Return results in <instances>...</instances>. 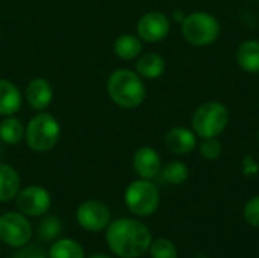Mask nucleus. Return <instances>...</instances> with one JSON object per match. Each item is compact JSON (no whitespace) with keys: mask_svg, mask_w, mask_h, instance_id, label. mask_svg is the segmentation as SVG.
I'll return each instance as SVG.
<instances>
[{"mask_svg":"<svg viewBox=\"0 0 259 258\" xmlns=\"http://www.w3.org/2000/svg\"><path fill=\"white\" fill-rule=\"evenodd\" d=\"M106 243L120 258H138L149 251L152 233L140 220L118 219L108 225Z\"/></svg>","mask_w":259,"mask_h":258,"instance_id":"obj_1","label":"nucleus"},{"mask_svg":"<svg viewBox=\"0 0 259 258\" xmlns=\"http://www.w3.org/2000/svg\"><path fill=\"white\" fill-rule=\"evenodd\" d=\"M106 91L111 100L124 109L138 108L146 99V87L143 78L129 68L114 70L106 82Z\"/></svg>","mask_w":259,"mask_h":258,"instance_id":"obj_2","label":"nucleus"},{"mask_svg":"<svg viewBox=\"0 0 259 258\" xmlns=\"http://www.w3.org/2000/svg\"><path fill=\"white\" fill-rule=\"evenodd\" d=\"M61 138V125L49 113L35 114L26 125L24 140L33 152L52 151Z\"/></svg>","mask_w":259,"mask_h":258,"instance_id":"obj_3","label":"nucleus"},{"mask_svg":"<svg viewBox=\"0 0 259 258\" xmlns=\"http://www.w3.org/2000/svg\"><path fill=\"white\" fill-rule=\"evenodd\" d=\"M181 24L185 41L197 47H205L215 43L222 32L219 20L205 11H196L185 15Z\"/></svg>","mask_w":259,"mask_h":258,"instance_id":"obj_4","label":"nucleus"},{"mask_svg":"<svg viewBox=\"0 0 259 258\" xmlns=\"http://www.w3.org/2000/svg\"><path fill=\"white\" fill-rule=\"evenodd\" d=\"M193 131L197 137L214 138L219 137L229 123V111L228 108L215 100L205 102L193 114Z\"/></svg>","mask_w":259,"mask_h":258,"instance_id":"obj_5","label":"nucleus"},{"mask_svg":"<svg viewBox=\"0 0 259 258\" xmlns=\"http://www.w3.org/2000/svg\"><path fill=\"white\" fill-rule=\"evenodd\" d=\"M124 202L131 213L147 217L159 207V192L150 179H137L124 192Z\"/></svg>","mask_w":259,"mask_h":258,"instance_id":"obj_6","label":"nucleus"},{"mask_svg":"<svg viewBox=\"0 0 259 258\" xmlns=\"http://www.w3.org/2000/svg\"><path fill=\"white\" fill-rule=\"evenodd\" d=\"M32 237V227L21 213H5L0 216V240L12 248L24 246Z\"/></svg>","mask_w":259,"mask_h":258,"instance_id":"obj_7","label":"nucleus"},{"mask_svg":"<svg viewBox=\"0 0 259 258\" xmlns=\"http://www.w3.org/2000/svg\"><path fill=\"white\" fill-rule=\"evenodd\" d=\"M15 199L20 213L30 217H38L46 214L52 205V196L49 190H46L41 186H27L21 189L15 196Z\"/></svg>","mask_w":259,"mask_h":258,"instance_id":"obj_8","label":"nucleus"},{"mask_svg":"<svg viewBox=\"0 0 259 258\" xmlns=\"http://www.w3.org/2000/svg\"><path fill=\"white\" fill-rule=\"evenodd\" d=\"M76 219L83 230L97 233L108 228L111 222V211L103 202L90 199L79 205L76 211Z\"/></svg>","mask_w":259,"mask_h":258,"instance_id":"obj_9","label":"nucleus"},{"mask_svg":"<svg viewBox=\"0 0 259 258\" xmlns=\"http://www.w3.org/2000/svg\"><path fill=\"white\" fill-rule=\"evenodd\" d=\"M137 32L144 43H159L165 40L170 32V20L161 11H149L140 17Z\"/></svg>","mask_w":259,"mask_h":258,"instance_id":"obj_10","label":"nucleus"},{"mask_svg":"<svg viewBox=\"0 0 259 258\" xmlns=\"http://www.w3.org/2000/svg\"><path fill=\"white\" fill-rule=\"evenodd\" d=\"M24 97L32 109L44 111L50 106V103L53 100V88L47 79L35 78L27 84Z\"/></svg>","mask_w":259,"mask_h":258,"instance_id":"obj_11","label":"nucleus"},{"mask_svg":"<svg viewBox=\"0 0 259 258\" xmlns=\"http://www.w3.org/2000/svg\"><path fill=\"white\" fill-rule=\"evenodd\" d=\"M132 166L140 178L152 179L161 172V157L153 148L143 146L135 152Z\"/></svg>","mask_w":259,"mask_h":258,"instance_id":"obj_12","label":"nucleus"},{"mask_svg":"<svg viewBox=\"0 0 259 258\" xmlns=\"http://www.w3.org/2000/svg\"><path fill=\"white\" fill-rule=\"evenodd\" d=\"M164 143L170 152H173L176 155H187L196 149L197 135L194 134V131H191L188 128L176 126V128H171L165 134Z\"/></svg>","mask_w":259,"mask_h":258,"instance_id":"obj_13","label":"nucleus"},{"mask_svg":"<svg viewBox=\"0 0 259 258\" xmlns=\"http://www.w3.org/2000/svg\"><path fill=\"white\" fill-rule=\"evenodd\" d=\"M23 103V96L18 87L8 81L0 79V116H14L20 111Z\"/></svg>","mask_w":259,"mask_h":258,"instance_id":"obj_14","label":"nucleus"},{"mask_svg":"<svg viewBox=\"0 0 259 258\" xmlns=\"http://www.w3.org/2000/svg\"><path fill=\"white\" fill-rule=\"evenodd\" d=\"M135 68L144 79H158L165 71V59L156 52H146L138 58Z\"/></svg>","mask_w":259,"mask_h":258,"instance_id":"obj_15","label":"nucleus"},{"mask_svg":"<svg viewBox=\"0 0 259 258\" xmlns=\"http://www.w3.org/2000/svg\"><path fill=\"white\" fill-rule=\"evenodd\" d=\"M237 62L238 65L250 73L256 75L259 73V41L258 40H247L243 41L237 49Z\"/></svg>","mask_w":259,"mask_h":258,"instance_id":"obj_16","label":"nucleus"},{"mask_svg":"<svg viewBox=\"0 0 259 258\" xmlns=\"http://www.w3.org/2000/svg\"><path fill=\"white\" fill-rule=\"evenodd\" d=\"M20 175L18 172L5 163H0V202L12 201L20 192Z\"/></svg>","mask_w":259,"mask_h":258,"instance_id":"obj_17","label":"nucleus"},{"mask_svg":"<svg viewBox=\"0 0 259 258\" xmlns=\"http://www.w3.org/2000/svg\"><path fill=\"white\" fill-rule=\"evenodd\" d=\"M143 52V41L138 35L124 33L120 35L114 43V53L123 61H132Z\"/></svg>","mask_w":259,"mask_h":258,"instance_id":"obj_18","label":"nucleus"},{"mask_svg":"<svg viewBox=\"0 0 259 258\" xmlns=\"http://www.w3.org/2000/svg\"><path fill=\"white\" fill-rule=\"evenodd\" d=\"M24 125L15 116H6L0 122V140L5 144H18L24 138Z\"/></svg>","mask_w":259,"mask_h":258,"instance_id":"obj_19","label":"nucleus"},{"mask_svg":"<svg viewBox=\"0 0 259 258\" xmlns=\"http://www.w3.org/2000/svg\"><path fill=\"white\" fill-rule=\"evenodd\" d=\"M49 258H85V251L74 240L59 239L50 246Z\"/></svg>","mask_w":259,"mask_h":258,"instance_id":"obj_20","label":"nucleus"},{"mask_svg":"<svg viewBox=\"0 0 259 258\" xmlns=\"http://www.w3.org/2000/svg\"><path fill=\"white\" fill-rule=\"evenodd\" d=\"M162 178L168 184L179 186V184L187 181V178H188V167L184 163H181V161H171V163H168L164 167Z\"/></svg>","mask_w":259,"mask_h":258,"instance_id":"obj_21","label":"nucleus"},{"mask_svg":"<svg viewBox=\"0 0 259 258\" xmlns=\"http://www.w3.org/2000/svg\"><path fill=\"white\" fill-rule=\"evenodd\" d=\"M149 252L152 258H178V249L175 243L165 237L153 240L149 246Z\"/></svg>","mask_w":259,"mask_h":258,"instance_id":"obj_22","label":"nucleus"},{"mask_svg":"<svg viewBox=\"0 0 259 258\" xmlns=\"http://www.w3.org/2000/svg\"><path fill=\"white\" fill-rule=\"evenodd\" d=\"M200 155L208 161H214L222 155V143L217 140V137L203 138L200 144Z\"/></svg>","mask_w":259,"mask_h":258,"instance_id":"obj_23","label":"nucleus"},{"mask_svg":"<svg viewBox=\"0 0 259 258\" xmlns=\"http://www.w3.org/2000/svg\"><path fill=\"white\" fill-rule=\"evenodd\" d=\"M61 230V224L56 217H47L39 225V236L42 240H53Z\"/></svg>","mask_w":259,"mask_h":258,"instance_id":"obj_24","label":"nucleus"},{"mask_svg":"<svg viewBox=\"0 0 259 258\" xmlns=\"http://www.w3.org/2000/svg\"><path fill=\"white\" fill-rule=\"evenodd\" d=\"M243 214L249 225L259 230V196H255L247 201V204L244 205Z\"/></svg>","mask_w":259,"mask_h":258,"instance_id":"obj_25","label":"nucleus"},{"mask_svg":"<svg viewBox=\"0 0 259 258\" xmlns=\"http://www.w3.org/2000/svg\"><path fill=\"white\" fill-rule=\"evenodd\" d=\"M12 258H49L46 251L41 248V246H36V245H30V246H26L20 251H17Z\"/></svg>","mask_w":259,"mask_h":258,"instance_id":"obj_26","label":"nucleus"},{"mask_svg":"<svg viewBox=\"0 0 259 258\" xmlns=\"http://www.w3.org/2000/svg\"><path fill=\"white\" fill-rule=\"evenodd\" d=\"M181 14H182V12H179V11H178V12H175V14H173V18H175V20H179V21L182 23V21H184V18H185V15H181Z\"/></svg>","mask_w":259,"mask_h":258,"instance_id":"obj_27","label":"nucleus"},{"mask_svg":"<svg viewBox=\"0 0 259 258\" xmlns=\"http://www.w3.org/2000/svg\"><path fill=\"white\" fill-rule=\"evenodd\" d=\"M90 258H111V257H108V255H105V254H96V255H91Z\"/></svg>","mask_w":259,"mask_h":258,"instance_id":"obj_28","label":"nucleus"},{"mask_svg":"<svg viewBox=\"0 0 259 258\" xmlns=\"http://www.w3.org/2000/svg\"><path fill=\"white\" fill-rule=\"evenodd\" d=\"M258 143H259V131H258Z\"/></svg>","mask_w":259,"mask_h":258,"instance_id":"obj_29","label":"nucleus"},{"mask_svg":"<svg viewBox=\"0 0 259 258\" xmlns=\"http://www.w3.org/2000/svg\"><path fill=\"white\" fill-rule=\"evenodd\" d=\"M249 2H253V0H249Z\"/></svg>","mask_w":259,"mask_h":258,"instance_id":"obj_30","label":"nucleus"}]
</instances>
